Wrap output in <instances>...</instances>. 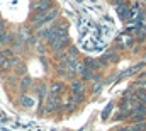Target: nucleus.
Returning <instances> with one entry per match:
<instances>
[{"label": "nucleus", "instance_id": "nucleus-1", "mask_svg": "<svg viewBox=\"0 0 146 131\" xmlns=\"http://www.w3.org/2000/svg\"><path fill=\"white\" fill-rule=\"evenodd\" d=\"M56 17H58V9H53L46 14H33L31 22H33V27H42L46 24H51Z\"/></svg>", "mask_w": 146, "mask_h": 131}, {"label": "nucleus", "instance_id": "nucleus-2", "mask_svg": "<svg viewBox=\"0 0 146 131\" xmlns=\"http://www.w3.org/2000/svg\"><path fill=\"white\" fill-rule=\"evenodd\" d=\"M68 43H70V36L66 33V29H63L61 33L58 34V37L51 43V51L58 56V55H61L63 51L68 49Z\"/></svg>", "mask_w": 146, "mask_h": 131}, {"label": "nucleus", "instance_id": "nucleus-3", "mask_svg": "<svg viewBox=\"0 0 146 131\" xmlns=\"http://www.w3.org/2000/svg\"><path fill=\"white\" fill-rule=\"evenodd\" d=\"M31 9H33V14H46L54 9V0H42L36 5H31Z\"/></svg>", "mask_w": 146, "mask_h": 131}, {"label": "nucleus", "instance_id": "nucleus-4", "mask_svg": "<svg viewBox=\"0 0 146 131\" xmlns=\"http://www.w3.org/2000/svg\"><path fill=\"white\" fill-rule=\"evenodd\" d=\"M70 90H72L73 96H83V92H85V85H83L82 80H73L72 85H70Z\"/></svg>", "mask_w": 146, "mask_h": 131}, {"label": "nucleus", "instance_id": "nucleus-5", "mask_svg": "<svg viewBox=\"0 0 146 131\" xmlns=\"http://www.w3.org/2000/svg\"><path fill=\"white\" fill-rule=\"evenodd\" d=\"M61 92H63V84L61 82H54L49 87V97H60Z\"/></svg>", "mask_w": 146, "mask_h": 131}, {"label": "nucleus", "instance_id": "nucleus-6", "mask_svg": "<svg viewBox=\"0 0 146 131\" xmlns=\"http://www.w3.org/2000/svg\"><path fill=\"white\" fill-rule=\"evenodd\" d=\"M12 41H14V34L9 33V31H3V33L0 34V44L3 46H9V44H12Z\"/></svg>", "mask_w": 146, "mask_h": 131}, {"label": "nucleus", "instance_id": "nucleus-7", "mask_svg": "<svg viewBox=\"0 0 146 131\" xmlns=\"http://www.w3.org/2000/svg\"><path fill=\"white\" fill-rule=\"evenodd\" d=\"M10 66H12V58H7V56H2L0 55V70L2 72H7Z\"/></svg>", "mask_w": 146, "mask_h": 131}, {"label": "nucleus", "instance_id": "nucleus-8", "mask_svg": "<svg viewBox=\"0 0 146 131\" xmlns=\"http://www.w3.org/2000/svg\"><path fill=\"white\" fill-rule=\"evenodd\" d=\"M21 106H22V107H26V109H31V107L34 106V99L24 94V96L21 97Z\"/></svg>", "mask_w": 146, "mask_h": 131}, {"label": "nucleus", "instance_id": "nucleus-9", "mask_svg": "<svg viewBox=\"0 0 146 131\" xmlns=\"http://www.w3.org/2000/svg\"><path fill=\"white\" fill-rule=\"evenodd\" d=\"M31 85H33V78H31V77H24L19 87H21V90H22V92H26V90H29V89H31Z\"/></svg>", "mask_w": 146, "mask_h": 131}, {"label": "nucleus", "instance_id": "nucleus-10", "mask_svg": "<svg viewBox=\"0 0 146 131\" xmlns=\"http://www.w3.org/2000/svg\"><path fill=\"white\" fill-rule=\"evenodd\" d=\"M80 75H82V80H92V78L95 77V75H94V70H90V68H87V66L83 68V72H82Z\"/></svg>", "mask_w": 146, "mask_h": 131}, {"label": "nucleus", "instance_id": "nucleus-11", "mask_svg": "<svg viewBox=\"0 0 146 131\" xmlns=\"http://www.w3.org/2000/svg\"><path fill=\"white\" fill-rule=\"evenodd\" d=\"M85 66L95 72V70H97V68L100 66V63H99V61H95V60H92V58H88V60H85Z\"/></svg>", "mask_w": 146, "mask_h": 131}, {"label": "nucleus", "instance_id": "nucleus-12", "mask_svg": "<svg viewBox=\"0 0 146 131\" xmlns=\"http://www.w3.org/2000/svg\"><path fill=\"white\" fill-rule=\"evenodd\" d=\"M136 99H139V104H145L146 106V90H143V89L136 90Z\"/></svg>", "mask_w": 146, "mask_h": 131}, {"label": "nucleus", "instance_id": "nucleus-13", "mask_svg": "<svg viewBox=\"0 0 146 131\" xmlns=\"http://www.w3.org/2000/svg\"><path fill=\"white\" fill-rule=\"evenodd\" d=\"M100 89H102V84H95V85H94V92H95V94H97Z\"/></svg>", "mask_w": 146, "mask_h": 131}, {"label": "nucleus", "instance_id": "nucleus-14", "mask_svg": "<svg viewBox=\"0 0 146 131\" xmlns=\"http://www.w3.org/2000/svg\"><path fill=\"white\" fill-rule=\"evenodd\" d=\"M5 31V24H3V19H0V34Z\"/></svg>", "mask_w": 146, "mask_h": 131}, {"label": "nucleus", "instance_id": "nucleus-15", "mask_svg": "<svg viewBox=\"0 0 146 131\" xmlns=\"http://www.w3.org/2000/svg\"><path fill=\"white\" fill-rule=\"evenodd\" d=\"M39 2H42V0H31V5H36V3H39Z\"/></svg>", "mask_w": 146, "mask_h": 131}]
</instances>
